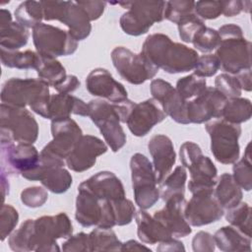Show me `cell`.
I'll return each mask as SVG.
<instances>
[{
    "label": "cell",
    "instance_id": "obj_1",
    "mask_svg": "<svg viewBox=\"0 0 252 252\" xmlns=\"http://www.w3.org/2000/svg\"><path fill=\"white\" fill-rule=\"evenodd\" d=\"M141 53L156 67L168 74L194 70L199 55L182 43L174 42L164 33H152L145 39Z\"/></svg>",
    "mask_w": 252,
    "mask_h": 252
},
{
    "label": "cell",
    "instance_id": "obj_2",
    "mask_svg": "<svg viewBox=\"0 0 252 252\" xmlns=\"http://www.w3.org/2000/svg\"><path fill=\"white\" fill-rule=\"evenodd\" d=\"M49 85L41 79L11 78L7 80L1 90L3 103L26 107L41 117L48 119V103L50 100Z\"/></svg>",
    "mask_w": 252,
    "mask_h": 252
},
{
    "label": "cell",
    "instance_id": "obj_3",
    "mask_svg": "<svg viewBox=\"0 0 252 252\" xmlns=\"http://www.w3.org/2000/svg\"><path fill=\"white\" fill-rule=\"evenodd\" d=\"M0 128L2 143L33 144L38 137V124L26 107L1 103Z\"/></svg>",
    "mask_w": 252,
    "mask_h": 252
},
{
    "label": "cell",
    "instance_id": "obj_4",
    "mask_svg": "<svg viewBox=\"0 0 252 252\" xmlns=\"http://www.w3.org/2000/svg\"><path fill=\"white\" fill-rule=\"evenodd\" d=\"M166 1H124L116 4L127 8L119 23L123 32L129 35L138 36L147 33L155 24L161 22L164 17Z\"/></svg>",
    "mask_w": 252,
    "mask_h": 252
},
{
    "label": "cell",
    "instance_id": "obj_5",
    "mask_svg": "<svg viewBox=\"0 0 252 252\" xmlns=\"http://www.w3.org/2000/svg\"><path fill=\"white\" fill-rule=\"evenodd\" d=\"M92 121L99 129L106 144L116 153L126 144V134L120 125L121 119L117 103L102 98L91 100L89 103Z\"/></svg>",
    "mask_w": 252,
    "mask_h": 252
},
{
    "label": "cell",
    "instance_id": "obj_6",
    "mask_svg": "<svg viewBox=\"0 0 252 252\" xmlns=\"http://www.w3.org/2000/svg\"><path fill=\"white\" fill-rule=\"evenodd\" d=\"M72 233V222L65 213L37 218L33 220L32 224V251H60L57 240L60 238L67 239Z\"/></svg>",
    "mask_w": 252,
    "mask_h": 252
},
{
    "label": "cell",
    "instance_id": "obj_7",
    "mask_svg": "<svg viewBox=\"0 0 252 252\" xmlns=\"http://www.w3.org/2000/svg\"><path fill=\"white\" fill-rule=\"evenodd\" d=\"M43 9V20L59 21L67 28L77 40L86 39L91 32V21L77 1H40Z\"/></svg>",
    "mask_w": 252,
    "mask_h": 252
},
{
    "label": "cell",
    "instance_id": "obj_8",
    "mask_svg": "<svg viewBox=\"0 0 252 252\" xmlns=\"http://www.w3.org/2000/svg\"><path fill=\"white\" fill-rule=\"evenodd\" d=\"M206 131L211 138V152L216 160L222 164L236 162L240 154L238 139L241 135V127L239 124L219 118L207 123Z\"/></svg>",
    "mask_w": 252,
    "mask_h": 252
},
{
    "label": "cell",
    "instance_id": "obj_9",
    "mask_svg": "<svg viewBox=\"0 0 252 252\" xmlns=\"http://www.w3.org/2000/svg\"><path fill=\"white\" fill-rule=\"evenodd\" d=\"M135 203L140 209L152 208L159 199V190L153 163L143 154L136 153L130 159Z\"/></svg>",
    "mask_w": 252,
    "mask_h": 252
},
{
    "label": "cell",
    "instance_id": "obj_10",
    "mask_svg": "<svg viewBox=\"0 0 252 252\" xmlns=\"http://www.w3.org/2000/svg\"><path fill=\"white\" fill-rule=\"evenodd\" d=\"M32 40L36 52L42 57L68 56L78 48V40L68 31L43 23L32 29Z\"/></svg>",
    "mask_w": 252,
    "mask_h": 252
},
{
    "label": "cell",
    "instance_id": "obj_11",
    "mask_svg": "<svg viewBox=\"0 0 252 252\" xmlns=\"http://www.w3.org/2000/svg\"><path fill=\"white\" fill-rule=\"evenodd\" d=\"M111 60L121 78L132 85L144 84L158 72V68L141 52L134 53L124 46H117L111 51Z\"/></svg>",
    "mask_w": 252,
    "mask_h": 252
},
{
    "label": "cell",
    "instance_id": "obj_12",
    "mask_svg": "<svg viewBox=\"0 0 252 252\" xmlns=\"http://www.w3.org/2000/svg\"><path fill=\"white\" fill-rule=\"evenodd\" d=\"M40 162V153L32 144L2 143L1 173L18 176L34 169Z\"/></svg>",
    "mask_w": 252,
    "mask_h": 252
},
{
    "label": "cell",
    "instance_id": "obj_13",
    "mask_svg": "<svg viewBox=\"0 0 252 252\" xmlns=\"http://www.w3.org/2000/svg\"><path fill=\"white\" fill-rule=\"evenodd\" d=\"M220 43L216 49V56L220 68L228 74L236 75L251 68V42L242 35L220 37Z\"/></svg>",
    "mask_w": 252,
    "mask_h": 252
},
{
    "label": "cell",
    "instance_id": "obj_14",
    "mask_svg": "<svg viewBox=\"0 0 252 252\" xmlns=\"http://www.w3.org/2000/svg\"><path fill=\"white\" fill-rule=\"evenodd\" d=\"M224 209L214 196V192L194 193L184 208V217L192 226H202L220 220Z\"/></svg>",
    "mask_w": 252,
    "mask_h": 252
},
{
    "label": "cell",
    "instance_id": "obj_15",
    "mask_svg": "<svg viewBox=\"0 0 252 252\" xmlns=\"http://www.w3.org/2000/svg\"><path fill=\"white\" fill-rule=\"evenodd\" d=\"M51 134L53 139L44 146L42 151L66 160L83 136V131L77 122L69 117L51 120Z\"/></svg>",
    "mask_w": 252,
    "mask_h": 252
},
{
    "label": "cell",
    "instance_id": "obj_16",
    "mask_svg": "<svg viewBox=\"0 0 252 252\" xmlns=\"http://www.w3.org/2000/svg\"><path fill=\"white\" fill-rule=\"evenodd\" d=\"M227 98L215 87H207L202 94L187 101V116L190 123L201 124L212 118H221Z\"/></svg>",
    "mask_w": 252,
    "mask_h": 252
},
{
    "label": "cell",
    "instance_id": "obj_17",
    "mask_svg": "<svg viewBox=\"0 0 252 252\" xmlns=\"http://www.w3.org/2000/svg\"><path fill=\"white\" fill-rule=\"evenodd\" d=\"M151 94L162 107L166 115L179 124H189L187 116V100H185L170 83L162 79H155L151 83Z\"/></svg>",
    "mask_w": 252,
    "mask_h": 252
},
{
    "label": "cell",
    "instance_id": "obj_18",
    "mask_svg": "<svg viewBox=\"0 0 252 252\" xmlns=\"http://www.w3.org/2000/svg\"><path fill=\"white\" fill-rule=\"evenodd\" d=\"M107 152L102 140L93 135H83L66 158V165L75 172H84L92 168L96 158Z\"/></svg>",
    "mask_w": 252,
    "mask_h": 252
},
{
    "label": "cell",
    "instance_id": "obj_19",
    "mask_svg": "<svg viewBox=\"0 0 252 252\" xmlns=\"http://www.w3.org/2000/svg\"><path fill=\"white\" fill-rule=\"evenodd\" d=\"M167 115L161 105L154 98L136 103L126 122L130 132L137 137H144Z\"/></svg>",
    "mask_w": 252,
    "mask_h": 252
},
{
    "label": "cell",
    "instance_id": "obj_20",
    "mask_svg": "<svg viewBox=\"0 0 252 252\" xmlns=\"http://www.w3.org/2000/svg\"><path fill=\"white\" fill-rule=\"evenodd\" d=\"M86 89L91 94L112 103L128 98V93L124 86L103 68H95L91 71L86 79Z\"/></svg>",
    "mask_w": 252,
    "mask_h": 252
},
{
    "label": "cell",
    "instance_id": "obj_21",
    "mask_svg": "<svg viewBox=\"0 0 252 252\" xmlns=\"http://www.w3.org/2000/svg\"><path fill=\"white\" fill-rule=\"evenodd\" d=\"M186 205L185 197H176L165 202L164 208L155 213L154 218L158 220L174 238L189 235L192 228L184 217Z\"/></svg>",
    "mask_w": 252,
    "mask_h": 252
},
{
    "label": "cell",
    "instance_id": "obj_22",
    "mask_svg": "<svg viewBox=\"0 0 252 252\" xmlns=\"http://www.w3.org/2000/svg\"><path fill=\"white\" fill-rule=\"evenodd\" d=\"M148 149L153 158L157 183L159 184L171 172L176 161L174 147L169 137L157 134L150 139Z\"/></svg>",
    "mask_w": 252,
    "mask_h": 252
},
{
    "label": "cell",
    "instance_id": "obj_23",
    "mask_svg": "<svg viewBox=\"0 0 252 252\" xmlns=\"http://www.w3.org/2000/svg\"><path fill=\"white\" fill-rule=\"evenodd\" d=\"M22 176L31 181L39 180L47 190L55 194L65 193L73 183L72 175L64 166H45L40 162L34 169L23 173Z\"/></svg>",
    "mask_w": 252,
    "mask_h": 252
},
{
    "label": "cell",
    "instance_id": "obj_24",
    "mask_svg": "<svg viewBox=\"0 0 252 252\" xmlns=\"http://www.w3.org/2000/svg\"><path fill=\"white\" fill-rule=\"evenodd\" d=\"M106 199H99L82 184L78 187L76 199L75 219L84 227L98 225L101 216L103 203Z\"/></svg>",
    "mask_w": 252,
    "mask_h": 252
},
{
    "label": "cell",
    "instance_id": "obj_25",
    "mask_svg": "<svg viewBox=\"0 0 252 252\" xmlns=\"http://www.w3.org/2000/svg\"><path fill=\"white\" fill-rule=\"evenodd\" d=\"M81 184L99 199L112 201L126 197L122 182L110 171H99Z\"/></svg>",
    "mask_w": 252,
    "mask_h": 252
},
{
    "label": "cell",
    "instance_id": "obj_26",
    "mask_svg": "<svg viewBox=\"0 0 252 252\" xmlns=\"http://www.w3.org/2000/svg\"><path fill=\"white\" fill-rule=\"evenodd\" d=\"M188 170L190 173L188 189L192 194L214 192L218 170L209 157L202 155L188 167Z\"/></svg>",
    "mask_w": 252,
    "mask_h": 252
},
{
    "label": "cell",
    "instance_id": "obj_27",
    "mask_svg": "<svg viewBox=\"0 0 252 252\" xmlns=\"http://www.w3.org/2000/svg\"><path fill=\"white\" fill-rule=\"evenodd\" d=\"M29 30L18 22L12 21L11 12L6 9L0 11V46L8 50H19L28 43Z\"/></svg>",
    "mask_w": 252,
    "mask_h": 252
},
{
    "label": "cell",
    "instance_id": "obj_28",
    "mask_svg": "<svg viewBox=\"0 0 252 252\" xmlns=\"http://www.w3.org/2000/svg\"><path fill=\"white\" fill-rule=\"evenodd\" d=\"M48 119L55 120L69 118L71 114L89 116V104L70 94H56L50 95L48 103Z\"/></svg>",
    "mask_w": 252,
    "mask_h": 252
},
{
    "label": "cell",
    "instance_id": "obj_29",
    "mask_svg": "<svg viewBox=\"0 0 252 252\" xmlns=\"http://www.w3.org/2000/svg\"><path fill=\"white\" fill-rule=\"evenodd\" d=\"M139 239L147 244H156L172 238L170 232L154 217L141 209L135 214ZM174 238V237H173Z\"/></svg>",
    "mask_w": 252,
    "mask_h": 252
},
{
    "label": "cell",
    "instance_id": "obj_30",
    "mask_svg": "<svg viewBox=\"0 0 252 252\" xmlns=\"http://www.w3.org/2000/svg\"><path fill=\"white\" fill-rule=\"evenodd\" d=\"M218 248L223 252L251 251V237L241 233L233 226H222L214 234Z\"/></svg>",
    "mask_w": 252,
    "mask_h": 252
},
{
    "label": "cell",
    "instance_id": "obj_31",
    "mask_svg": "<svg viewBox=\"0 0 252 252\" xmlns=\"http://www.w3.org/2000/svg\"><path fill=\"white\" fill-rule=\"evenodd\" d=\"M214 196L223 209L228 210L241 202L243 194L233 176L227 172H224L218 178L216 182Z\"/></svg>",
    "mask_w": 252,
    "mask_h": 252
},
{
    "label": "cell",
    "instance_id": "obj_32",
    "mask_svg": "<svg viewBox=\"0 0 252 252\" xmlns=\"http://www.w3.org/2000/svg\"><path fill=\"white\" fill-rule=\"evenodd\" d=\"M187 172L183 165H178L159 183V197L164 201L184 197Z\"/></svg>",
    "mask_w": 252,
    "mask_h": 252
},
{
    "label": "cell",
    "instance_id": "obj_33",
    "mask_svg": "<svg viewBox=\"0 0 252 252\" xmlns=\"http://www.w3.org/2000/svg\"><path fill=\"white\" fill-rule=\"evenodd\" d=\"M0 58L4 66L16 69H37L40 55L32 50L19 51L0 48Z\"/></svg>",
    "mask_w": 252,
    "mask_h": 252
},
{
    "label": "cell",
    "instance_id": "obj_34",
    "mask_svg": "<svg viewBox=\"0 0 252 252\" xmlns=\"http://www.w3.org/2000/svg\"><path fill=\"white\" fill-rule=\"evenodd\" d=\"M36 72L39 79L54 89L61 85L67 77L64 66L56 58L40 56V62Z\"/></svg>",
    "mask_w": 252,
    "mask_h": 252
},
{
    "label": "cell",
    "instance_id": "obj_35",
    "mask_svg": "<svg viewBox=\"0 0 252 252\" xmlns=\"http://www.w3.org/2000/svg\"><path fill=\"white\" fill-rule=\"evenodd\" d=\"M251 101L248 98L239 96L227 99L223 107L221 118L230 123L240 124L248 121L251 118Z\"/></svg>",
    "mask_w": 252,
    "mask_h": 252
},
{
    "label": "cell",
    "instance_id": "obj_36",
    "mask_svg": "<svg viewBox=\"0 0 252 252\" xmlns=\"http://www.w3.org/2000/svg\"><path fill=\"white\" fill-rule=\"evenodd\" d=\"M17 22L27 29H33L43 20V9L39 1H24L15 10Z\"/></svg>",
    "mask_w": 252,
    "mask_h": 252
},
{
    "label": "cell",
    "instance_id": "obj_37",
    "mask_svg": "<svg viewBox=\"0 0 252 252\" xmlns=\"http://www.w3.org/2000/svg\"><path fill=\"white\" fill-rule=\"evenodd\" d=\"M89 238L91 251H117L122 246L111 228H94L90 232Z\"/></svg>",
    "mask_w": 252,
    "mask_h": 252
},
{
    "label": "cell",
    "instance_id": "obj_38",
    "mask_svg": "<svg viewBox=\"0 0 252 252\" xmlns=\"http://www.w3.org/2000/svg\"><path fill=\"white\" fill-rule=\"evenodd\" d=\"M225 219L231 226L251 237V207L247 203L240 202L233 208L228 209Z\"/></svg>",
    "mask_w": 252,
    "mask_h": 252
},
{
    "label": "cell",
    "instance_id": "obj_39",
    "mask_svg": "<svg viewBox=\"0 0 252 252\" xmlns=\"http://www.w3.org/2000/svg\"><path fill=\"white\" fill-rule=\"evenodd\" d=\"M233 178L240 188L245 191H250L252 188V165H251V154L250 144L247 145L243 158L234 162L232 167Z\"/></svg>",
    "mask_w": 252,
    "mask_h": 252
},
{
    "label": "cell",
    "instance_id": "obj_40",
    "mask_svg": "<svg viewBox=\"0 0 252 252\" xmlns=\"http://www.w3.org/2000/svg\"><path fill=\"white\" fill-rule=\"evenodd\" d=\"M207 88V82L205 78L191 74L180 78L176 83L177 93L188 101V99L195 98L203 94Z\"/></svg>",
    "mask_w": 252,
    "mask_h": 252
},
{
    "label": "cell",
    "instance_id": "obj_41",
    "mask_svg": "<svg viewBox=\"0 0 252 252\" xmlns=\"http://www.w3.org/2000/svg\"><path fill=\"white\" fill-rule=\"evenodd\" d=\"M33 220H27L21 226L10 234L8 243L13 251H32L31 240L32 233Z\"/></svg>",
    "mask_w": 252,
    "mask_h": 252
},
{
    "label": "cell",
    "instance_id": "obj_42",
    "mask_svg": "<svg viewBox=\"0 0 252 252\" xmlns=\"http://www.w3.org/2000/svg\"><path fill=\"white\" fill-rule=\"evenodd\" d=\"M220 36L219 32L208 27H204L201 31H199L194 36L192 43L196 50L208 53L218 48L220 43Z\"/></svg>",
    "mask_w": 252,
    "mask_h": 252
},
{
    "label": "cell",
    "instance_id": "obj_43",
    "mask_svg": "<svg viewBox=\"0 0 252 252\" xmlns=\"http://www.w3.org/2000/svg\"><path fill=\"white\" fill-rule=\"evenodd\" d=\"M178 32L179 37L182 41L187 43H192V40L196 33L201 31L204 27H206L204 20H202L195 12L187 15L183 19H181L178 24Z\"/></svg>",
    "mask_w": 252,
    "mask_h": 252
},
{
    "label": "cell",
    "instance_id": "obj_44",
    "mask_svg": "<svg viewBox=\"0 0 252 252\" xmlns=\"http://www.w3.org/2000/svg\"><path fill=\"white\" fill-rule=\"evenodd\" d=\"M194 6H195L194 1H188V0L166 1L163 17L164 19L174 24H178V22L181 19L195 12Z\"/></svg>",
    "mask_w": 252,
    "mask_h": 252
},
{
    "label": "cell",
    "instance_id": "obj_45",
    "mask_svg": "<svg viewBox=\"0 0 252 252\" xmlns=\"http://www.w3.org/2000/svg\"><path fill=\"white\" fill-rule=\"evenodd\" d=\"M215 88L227 99L239 97L242 93V89L236 77L226 73H222L216 78Z\"/></svg>",
    "mask_w": 252,
    "mask_h": 252
},
{
    "label": "cell",
    "instance_id": "obj_46",
    "mask_svg": "<svg viewBox=\"0 0 252 252\" xmlns=\"http://www.w3.org/2000/svg\"><path fill=\"white\" fill-rule=\"evenodd\" d=\"M112 206L116 225H126L132 221L136 214V209L131 200L126 199V197L123 199L112 200Z\"/></svg>",
    "mask_w": 252,
    "mask_h": 252
},
{
    "label": "cell",
    "instance_id": "obj_47",
    "mask_svg": "<svg viewBox=\"0 0 252 252\" xmlns=\"http://www.w3.org/2000/svg\"><path fill=\"white\" fill-rule=\"evenodd\" d=\"M19 220L18 211L9 204H3L0 212V235L1 241H4L16 227Z\"/></svg>",
    "mask_w": 252,
    "mask_h": 252
},
{
    "label": "cell",
    "instance_id": "obj_48",
    "mask_svg": "<svg viewBox=\"0 0 252 252\" xmlns=\"http://www.w3.org/2000/svg\"><path fill=\"white\" fill-rule=\"evenodd\" d=\"M220 68V61L215 54H204L199 56L194 68V74L201 78L212 77L217 74Z\"/></svg>",
    "mask_w": 252,
    "mask_h": 252
},
{
    "label": "cell",
    "instance_id": "obj_49",
    "mask_svg": "<svg viewBox=\"0 0 252 252\" xmlns=\"http://www.w3.org/2000/svg\"><path fill=\"white\" fill-rule=\"evenodd\" d=\"M48 199L47 191L40 186L28 187L21 192L22 203L29 208H38L45 204Z\"/></svg>",
    "mask_w": 252,
    "mask_h": 252
},
{
    "label": "cell",
    "instance_id": "obj_50",
    "mask_svg": "<svg viewBox=\"0 0 252 252\" xmlns=\"http://www.w3.org/2000/svg\"><path fill=\"white\" fill-rule=\"evenodd\" d=\"M194 10L202 20H214L222 14V1H197Z\"/></svg>",
    "mask_w": 252,
    "mask_h": 252
},
{
    "label": "cell",
    "instance_id": "obj_51",
    "mask_svg": "<svg viewBox=\"0 0 252 252\" xmlns=\"http://www.w3.org/2000/svg\"><path fill=\"white\" fill-rule=\"evenodd\" d=\"M203 155L199 145L194 142L187 141L180 146L179 157L182 165L188 168L199 157Z\"/></svg>",
    "mask_w": 252,
    "mask_h": 252
},
{
    "label": "cell",
    "instance_id": "obj_52",
    "mask_svg": "<svg viewBox=\"0 0 252 252\" xmlns=\"http://www.w3.org/2000/svg\"><path fill=\"white\" fill-rule=\"evenodd\" d=\"M63 251L68 252H80V251H91L89 234L80 232L75 235H71L62 245Z\"/></svg>",
    "mask_w": 252,
    "mask_h": 252
},
{
    "label": "cell",
    "instance_id": "obj_53",
    "mask_svg": "<svg viewBox=\"0 0 252 252\" xmlns=\"http://www.w3.org/2000/svg\"><path fill=\"white\" fill-rule=\"evenodd\" d=\"M192 248L195 252H213L216 248L214 235L206 231H199L193 237Z\"/></svg>",
    "mask_w": 252,
    "mask_h": 252
},
{
    "label": "cell",
    "instance_id": "obj_54",
    "mask_svg": "<svg viewBox=\"0 0 252 252\" xmlns=\"http://www.w3.org/2000/svg\"><path fill=\"white\" fill-rule=\"evenodd\" d=\"M77 3L87 13L90 21H95L101 17L104 12L106 2L105 1H77Z\"/></svg>",
    "mask_w": 252,
    "mask_h": 252
},
{
    "label": "cell",
    "instance_id": "obj_55",
    "mask_svg": "<svg viewBox=\"0 0 252 252\" xmlns=\"http://www.w3.org/2000/svg\"><path fill=\"white\" fill-rule=\"evenodd\" d=\"M244 1L240 0H230V1H222V14L225 17H233L239 15L243 9Z\"/></svg>",
    "mask_w": 252,
    "mask_h": 252
},
{
    "label": "cell",
    "instance_id": "obj_56",
    "mask_svg": "<svg viewBox=\"0 0 252 252\" xmlns=\"http://www.w3.org/2000/svg\"><path fill=\"white\" fill-rule=\"evenodd\" d=\"M80 87V81L74 75H67L66 79L55 90L59 94H71Z\"/></svg>",
    "mask_w": 252,
    "mask_h": 252
},
{
    "label": "cell",
    "instance_id": "obj_57",
    "mask_svg": "<svg viewBox=\"0 0 252 252\" xmlns=\"http://www.w3.org/2000/svg\"><path fill=\"white\" fill-rule=\"evenodd\" d=\"M159 245L157 247L158 251H185V247L182 242L174 239L173 237L158 243Z\"/></svg>",
    "mask_w": 252,
    "mask_h": 252
},
{
    "label": "cell",
    "instance_id": "obj_58",
    "mask_svg": "<svg viewBox=\"0 0 252 252\" xmlns=\"http://www.w3.org/2000/svg\"><path fill=\"white\" fill-rule=\"evenodd\" d=\"M236 79L238 80L240 87L242 90L246 92H250L252 89V82H251V68L245 69L238 74L235 75Z\"/></svg>",
    "mask_w": 252,
    "mask_h": 252
},
{
    "label": "cell",
    "instance_id": "obj_59",
    "mask_svg": "<svg viewBox=\"0 0 252 252\" xmlns=\"http://www.w3.org/2000/svg\"><path fill=\"white\" fill-rule=\"evenodd\" d=\"M126 250H129V251H136V250H150V248H148L147 246H144L142 245L141 243H139L138 241L136 240H128L124 243H122V246H121V249L120 251H126Z\"/></svg>",
    "mask_w": 252,
    "mask_h": 252
},
{
    "label": "cell",
    "instance_id": "obj_60",
    "mask_svg": "<svg viewBox=\"0 0 252 252\" xmlns=\"http://www.w3.org/2000/svg\"><path fill=\"white\" fill-rule=\"evenodd\" d=\"M1 188H2V197L4 201L6 195L9 194V182H7L6 175L3 173H1Z\"/></svg>",
    "mask_w": 252,
    "mask_h": 252
}]
</instances>
